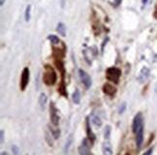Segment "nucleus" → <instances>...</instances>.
I'll use <instances>...</instances> for the list:
<instances>
[{
  "instance_id": "nucleus-1",
  "label": "nucleus",
  "mask_w": 157,
  "mask_h": 155,
  "mask_svg": "<svg viewBox=\"0 0 157 155\" xmlns=\"http://www.w3.org/2000/svg\"><path fill=\"white\" fill-rule=\"evenodd\" d=\"M45 71L44 75H43V82L46 85H53L55 83H57V73L53 70V68H52L49 65H46L45 66Z\"/></svg>"
},
{
  "instance_id": "nucleus-2",
  "label": "nucleus",
  "mask_w": 157,
  "mask_h": 155,
  "mask_svg": "<svg viewBox=\"0 0 157 155\" xmlns=\"http://www.w3.org/2000/svg\"><path fill=\"white\" fill-rule=\"evenodd\" d=\"M120 76H121V71L119 68L111 67V68H108L107 71H106V77H107V79L115 83H117L119 82Z\"/></svg>"
},
{
  "instance_id": "nucleus-3",
  "label": "nucleus",
  "mask_w": 157,
  "mask_h": 155,
  "mask_svg": "<svg viewBox=\"0 0 157 155\" xmlns=\"http://www.w3.org/2000/svg\"><path fill=\"white\" fill-rule=\"evenodd\" d=\"M49 113H50V121L54 126H57L59 122V116L57 114V110L55 108L54 103L52 102L49 104Z\"/></svg>"
},
{
  "instance_id": "nucleus-4",
  "label": "nucleus",
  "mask_w": 157,
  "mask_h": 155,
  "mask_svg": "<svg viewBox=\"0 0 157 155\" xmlns=\"http://www.w3.org/2000/svg\"><path fill=\"white\" fill-rule=\"evenodd\" d=\"M28 82H29V69L25 67L21 73V78H20V89L22 91L25 90L27 84H28Z\"/></svg>"
},
{
  "instance_id": "nucleus-5",
  "label": "nucleus",
  "mask_w": 157,
  "mask_h": 155,
  "mask_svg": "<svg viewBox=\"0 0 157 155\" xmlns=\"http://www.w3.org/2000/svg\"><path fill=\"white\" fill-rule=\"evenodd\" d=\"M78 75H80L81 81L82 82V83L86 87V88H89V87H90L91 84H92L90 76H89V75L86 72L83 71V70H78Z\"/></svg>"
},
{
  "instance_id": "nucleus-6",
  "label": "nucleus",
  "mask_w": 157,
  "mask_h": 155,
  "mask_svg": "<svg viewBox=\"0 0 157 155\" xmlns=\"http://www.w3.org/2000/svg\"><path fill=\"white\" fill-rule=\"evenodd\" d=\"M143 124H144L143 114H142V113H138L133 120V132L134 133H136V131L141 127Z\"/></svg>"
},
{
  "instance_id": "nucleus-7",
  "label": "nucleus",
  "mask_w": 157,
  "mask_h": 155,
  "mask_svg": "<svg viewBox=\"0 0 157 155\" xmlns=\"http://www.w3.org/2000/svg\"><path fill=\"white\" fill-rule=\"evenodd\" d=\"M78 153L81 155H86L90 153V146H89L87 139H83L82 146L78 147Z\"/></svg>"
},
{
  "instance_id": "nucleus-8",
  "label": "nucleus",
  "mask_w": 157,
  "mask_h": 155,
  "mask_svg": "<svg viewBox=\"0 0 157 155\" xmlns=\"http://www.w3.org/2000/svg\"><path fill=\"white\" fill-rule=\"evenodd\" d=\"M135 134H136V145H137V147L140 149L144 141V124L136 131Z\"/></svg>"
},
{
  "instance_id": "nucleus-9",
  "label": "nucleus",
  "mask_w": 157,
  "mask_h": 155,
  "mask_svg": "<svg viewBox=\"0 0 157 155\" xmlns=\"http://www.w3.org/2000/svg\"><path fill=\"white\" fill-rule=\"evenodd\" d=\"M103 91H104L105 94L110 95V96H113L116 92V88L114 87V85H111L110 83H105L103 85Z\"/></svg>"
},
{
  "instance_id": "nucleus-10",
  "label": "nucleus",
  "mask_w": 157,
  "mask_h": 155,
  "mask_svg": "<svg viewBox=\"0 0 157 155\" xmlns=\"http://www.w3.org/2000/svg\"><path fill=\"white\" fill-rule=\"evenodd\" d=\"M148 76H149V69L144 67V68H143V69H142L141 73H140V75H139V77H138V81H139L140 83H144V82L148 79Z\"/></svg>"
},
{
  "instance_id": "nucleus-11",
  "label": "nucleus",
  "mask_w": 157,
  "mask_h": 155,
  "mask_svg": "<svg viewBox=\"0 0 157 155\" xmlns=\"http://www.w3.org/2000/svg\"><path fill=\"white\" fill-rule=\"evenodd\" d=\"M102 149H103V153L105 155H111L113 154V150H111V145L107 142H104L103 146H102Z\"/></svg>"
},
{
  "instance_id": "nucleus-12",
  "label": "nucleus",
  "mask_w": 157,
  "mask_h": 155,
  "mask_svg": "<svg viewBox=\"0 0 157 155\" xmlns=\"http://www.w3.org/2000/svg\"><path fill=\"white\" fill-rule=\"evenodd\" d=\"M86 131H87V136H88V139L90 140L92 142L95 141V135L92 133L91 128H90V125H89V118H86Z\"/></svg>"
},
{
  "instance_id": "nucleus-13",
  "label": "nucleus",
  "mask_w": 157,
  "mask_h": 155,
  "mask_svg": "<svg viewBox=\"0 0 157 155\" xmlns=\"http://www.w3.org/2000/svg\"><path fill=\"white\" fill-rule=\"evenodd\" d=\"M57 31L60 34L61 36H63V37L66 36V27H65V24H63V22H59V24H57Z\"/></svg>"
},
{
  "instance_id": "nucleus-14",
  "label": "nucleus",
  "mask_w": 157,
  "mask_h": 155,
  "mask_svg": "<svg viewBox=\"0 0 157 155\" xmlns=\"http://www.w3.org/2000/svg\"><path fill=\"white\" fill-rule=\"evenodd\" d=\"M72 98H73V102H74L75 104H77V105L80 104V102H81V93H80V90L76 89L74 91V93H73Z\"/></svg>"
},
{
  "instance_id": "nucleus-15",
  "label": "nucleus",
  "mask_w": 157,
  "mask_h": 155,
  "mask_svg": "<svg viewBox=\"0 0 157 155\" xmlns=\"http://www.w3.org/2000/svg\"><path fill=\"white\" fill-rule=\"evenodd\" d=\"M47 99H48V97L45 93H42L40 95V97H39V105L41 106L42 110H44L45 106H46V104H47Z\"/></svg>"
},
{
  "instance_id": "nucleus-16",
  "label": "nucleus",
  "mask_w": 157,
  "mask_h": 155,
  "mask_svg": "<svg viewBox=\"0 0 157 155\" xmlns=\"http://www.w3.org/2000/svg\"><path fill=\"white\" fill-rule=\"evenodd\" d=\"M91 120H92V123L95 126H97V127H100V126L102 125V120H101V118L98 116H92Z\"/></svg>"
},
{
  "instance_id": "nucleus-17",
  "label": "nucleus",
  "mask_w": 157,
  "mask_h": 155,
  "mask_svg": "<svg viewBox=\"0 0 157 155\" xmlns=\"http://www.w3.org/2000/svg\"><path fill=\"white\" fill-rule=\"evenodd\" d=\"M30 13H31V5H27L24 13V20L26 22H28L30 20Z\"/></svg>"
},
{
  "instance_id": "nucleus-18",
  "label": "nucleus",
  "mask_w": 157,
  "mask_h": 155,
  "mask_svg": "<svg viewBox=\"0 0 157 155\" xmlns=\"http://www.w3.org/2000/svg\"><path fill=\"white\" fill-rule=\"evenodd\" d=\"M73 142V135H70L69 138L67 139V142L65 143V146H64V153H67L69 150V147L71 146V143Z\"/></svg>"
},
{
  "instance_id": "nucleus-19",
  "label": "nucleus",
  "mask_w": 157,
  "mask_h": 155,
  "mask_svg": "<svg viewBox=\"0 0 157 155\" xmlns=\"http://www.w3.org/2000/svg\"><path fill=\"white\" fill-rule=\"evenodd\" d=\"M58 91L59 93H61L63 96H67V93H66V89H65V83H64V79H62V82H61L59 87H58Z\"/></svg>"
},
{
  "instance_id": "nucleus-20",
  "label": "nucleus",
  "mask_w": 157,
  "mask_h": 155,
  "mask_svg": "<svg viewBox=\"0 0 157 155\" xmlns=\"http://www.w3.org/2000/svg\"><path fill=\"white\" fill-rule=\"evenodd\" d=\"M55 64H57V67L59 69V70L62 72V75L64 76V73H65V69H64V65H63V62L61 61L60 59H57V61H55Z\"/></svg>"
},
{
  "instance_id": "nucleus-21",
  "label": "nucleus",
  "mask_w": 157,
  "mask_h": 155,
  "mask_svg": "<svg viewBox=\"0 0 157 155\" xmlns=\"http://www.w3.org/2000/svg\"><path fill=\"white\" fill-rule=\"evenodd\" d=\"M48 39H49V41L52 42V44H53V45H57V44L59 43V39H58V37H57V36H55V35H49V36L48 37Z\"/></svg>"
},
{
  "instance_id": "nucleus-22",
  "label": "nucleus",
  "mask_w": 157,
  "mask_h": 155,
  "mask_svg": "<svg viewBox=\"0 0 157 155\" xmlns=\"http://www.w3.org/2000/svg\"><path fill=\"white\" fill-rule=\"evenodd\" d=\"M110 136H111V127L108 125V126H106V128H105V133H104L105 140H109Z\"/></svg>"
},
{
  "instance_id": "nucleus-23",
  "label": "nucleus",
  "mask_w": 157,
  "mask_h": 155,
  "mask_svg": "<svg viewBox=\"0 0 157 155\" xmlns=\"http://www.w3.org/2000/svg\"><path fill=\"white\" fill-rule=\"evenodd\" d=\"M52 134L53 135L54 139H57V138L60 136V131L59 130H52Z\"/></svg>"
},
{
  "instance_id": "nucleus-24",
  "label": "nucleus",
  "mask_w": 157,
  "mask_h": 155,
  "mask_svg": "<svg viewBox=\"0 0 157 155\" xmlns=\"http://www.w3.org/2000/svg\"><path fill=\"white\" fill-rule=\"evenodd\" d=\"M126 109V103H122V105L119 107V113H123Z\"/></svg>"
},
{
  "instance_id": "nucleus-25",
  "label": "nucleus",
  "mask_w": 157,
  "mask_h": 155,
  "mask_svg": "<svg viewBox=\"0 0 157 155\" xmlns=\"http://www.w3.org/2000/svg\"><path fill=\"white\" fill-rule=\"evenodd\" d=\"M12 151H13V153L16 154H16H19V151H20V150H19V147L16 146H12Z\"/></svg>"
},
{
  "instance_id": "nucleus-26",
  "label": "nucleus",
  "mask_w": 157,
  "mask_h": 155,
  "mask_svg": "<svg viewBox=\"0 0 157 155\" xmlns=\"http://www.w3.org/2000/svg\"><path fill=\"white\" fill-rule=\"evenodd\" d=\"M46 139H47V142L49 146H53V142H50V139H49V133L48 132H46Z\"/></svg>"
},
{
  "instance_id": "nucleus-27",
  "label": "nucleus",
  "mask_w": 157,
  "mask_h": 155,
  "mask_svg": "<svg viewBox=\"0 0 157 155\" xmlns=\"http://www.w3.org/2000/svg\"><path fill=\"white\" fill-rule=\"evenodd\" d=\"M0 138H1V142H4V131L1 130L0 131Z\"/></svg>"
},
{
  "instance_id": "nucleus-28",
  "label": "nucleus",
  "mask_w": 157,
  "mask_h": 155,
  "mask_svg": "<svg viewBox=\"0 0 157 155\" xmlns=\"http://www.w3.org/2000/svg\"><path fill=\"white\" fill-rule=\"evenodd\" d=\"M107 42H108V38H107V39H106V40H105V41L103 42V44H102V51H103V50H104V46H105V44H106V43H107Z\"/></svg>"
},
{
  "instance_id": "nucleus-29",
  "label": "nucleus",
  "mask_w": 157,
  "mask_h": 155,
  "mask_svg": "<svg viewBox=\"0 0 157 155\" xmlns=\"http://www.w3.org/2000/svg\"><path fill=\"white\" fill-rule=\"evenodd\" d=\"M151 152H152V148H150L149 150H148L147 152H144V154H145V155H148V154H150Z\"/></svg>"
},
{
  "instance_id": "nucleus-30",
  "label": "nucleus",
  "mask_w": 157,
  "mask_h": 155,
  "mask_svg": "<svg viewBox=\"0 0 157 155\" xmlns=\"http://www.w3.org/2000/svg\"><path fill=\"white\" fill-rule=\"evenodd\" d=\"M4 2H5V0H0V5H1V6H3Z\"/></svg>"
},
{
  "instance_id": "nucleus-31",
  "label": "nucleus",
  "mask_w": 157,
  "mask_h": 155,
  "mask_svg": "<svg viewBox=\"0 0 157 155\" xmlns=\"http://www.w3.org/2000/svg\"><path fill=\"white\" fill-rule=\"evenodd\" d=\"M148 2V0H143V4H147Z\"/></svg>"
}]
</instances>
